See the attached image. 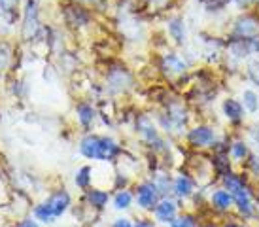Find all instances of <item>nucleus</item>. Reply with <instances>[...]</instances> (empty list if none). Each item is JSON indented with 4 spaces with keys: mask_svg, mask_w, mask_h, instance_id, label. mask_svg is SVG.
Here are the masks:
<instances>
[{
    "mask_svg": "<svg viewBox=\"0 0 259 227\" xmlns=\"http://www.w3.org/2000/svg\"><path fill=\"white\" fill-rule=\"evenodd\" d=\"M110 201H112V195H110V192H106L104 187H89L85 192V203L91 206L93 210L106 208Z\"/></svg>",
    "mask_w": 259,
    "mask_h": 227,
    "instance_id": "f3484780",
    "label": "nucleus"
},
{
    "mask_svg": "<svg viewBox=\"0 0 259 227\" xmlns=\"http://www.w3.org/2000/svg\"><path fill=\"white\" fill-rule=\"evenodd\" d=\"M133 227H157V221L153 220V218H140V220L135 221Z\"/></svg>",
    "mask_w": 259,
    "mask_h": 227,
    "instance_id": "473e14b6",
    "label": "nucleus"
},
{
    "mask_svg": "<svg viewBox=\"0 0 259 227\" xmlns=\"http://www.w3.org/2000/svg\"><path fill=\"white\" fill-rule=\"evenodd\" d=\"M184 203H180L178 199L174 197H161L155 208L151 210V218L157 221V223H163V225H168L170 221L178 216V214L184 210Z\"/></svg>",
    "mask_w": 259,
    "mask_h": 227,
    "instance_id": "9d476101",
    "label": "nucleus"
},
{
    "mask_svg": "<svg viewBox=\"0 0 259 227\" xmlns=\"http://www.w3.org/2000/svg\"><path fill=\"white\" fill-rule=\"evenodd\" d=\"M206 199H208L210 212L216 216L218 220L235 216V199L222 184H214L206 190Z\"/></svg>",
    "mask_w": 259,
    "mask_h": 227,
    "instance_id": "0eeeda50",
    "label": "nucleus"
},
{
    "mask_svg": "<svg viewBox=\"0 0 259 227\" xmlns=\"http://www.w3.org/2000/svg\"><path fill=\"white\" fill-rule=\"evenodd\" d=\"M66 21L70 23L72 27H85V25L91 23V14L83 6L74 4V6L66 10Z\"/></svg>",
    "mask_w": 259,
    "mask_h": 227,
    "instance_id": "6ab92c4d",
    "label": "nucleus"
},
{
    "mask_svg": "<svg viewBox=\"0 0 259 227\" xmlns=\"http://www.w3.org/2000/svg\"><path fill=\"white\" fill-rule=\"evenodd\" d=\"M199 4H201L202 12H206L208 15H220L229 10L233 0H199Z\"/></svg>",
    "mask_w": 259,
    "mask_h": 227,
    "instance_id": "bb28decb",
    "label": "nucleus"
},
{
    "mask_svg": "<svg viewBox=\"0 0 259 227\" xmlns=\"http://www.w3.org/2000/svg\"><path fill=\"white\" fill-rule=\"evenodd\" d=\"M38 28V8L34 0H29V6H27V12H25V38H30V36L36 32Z\"/></svg>",
    "mask_w": 259,
    "mask_h": 227,
    "instance_id": "5701e85b",
    "label": "nucleus"
},
{
    "mask_svg": "<svg viewBox=\"0 0 259 227\" xmlns=\"http://www.w3.org/2000/svg\"><path fill=\"white\" fill-rule=\"evenodd\" d=\"M93 172H95L93 167H89V165L79 167L76 170V174H74V184H76V187L81 190V192H87L91 187V184H93Z\"/></svg>",
    "mask_w": 259,
    "mask_h": 227,
    "instance_id": "b1692460",
    "label": "nucleus"
},
{
    "mask_svg": "<svg viewBox=\"0 0 259 227\" xmlns=\"http://www.w3.org/2000/svg\"><path fill=\"white\" fill-rule=\"evenodd\" d=\"M231 133H233V131H231ZM252 152H253V148L250 146V142L246 140L242 133H233V135H231L229 157L237 169H240V167L244 165L246 159L252 156Z\"/></svg>",
    "mask_w": 259,
    "mask_h": 227,
    "instance_id": "f8f14e48",
    "label": "nucleus"
},
{
    "mask_svg": "<svg viewBox=\"0 0 259 227\" xmlns=\"http://www.w3.org/2000/svg\"><path fill=\"white\" fill-rule=\"evenodd\" d=\"M222 131L223 129L220 125L212 123L210 120H199L191 123L182 140L186 142V148L189 152H210Z\"/></svg>",
    "mask_w": 259,
    "mask_h": 227,
    "instance_id": "f03ea898",
    "label": "nucleus"
},
{
    "mask_svg": "<svg viewBox=\"0 0 259 227\" xmlns=\"http://www.w3.org/2000/svg\"><path fill=\"white\" fill-rule=\"evenodd\" d=\"M220 227H242V221L238 220L237 216H229V218L220 220Z\"/></svg>",
    "mask_w": 259,
    "mask_h": 227,
    "instance_id": "7c9ffc66",
    "label": "nucleus"
},
{
    "mask_svg": "<svg viewBox=\"0 0 259 227\" xmlns=\"http://www.w3.org/2000/svg\"><path fill=\"white\" fill-rule=\"evenodd\" d=\"M79 154L91 159V161H101V163H112L123 154L121 144L114 140L112 136L99 135V133H87L79 140Z\"/></svg>",
    "mask_w": 259,
    "mask_h": 227,
    "instance_id": "f257e3e1",
    "label": "nucleus"
},
{
    "mask_svg": "<svg viewBox=\"0 0 259 227\" xmlns=\"http://www.w3.org/2000/svg\"><path fill=\"white\" fill-rule=\"evenodd\" d=\"M166 38L176 48H186L189 44V28H187L184 15H168V19H166Z\"/></svg>",
    "mask_w": 259,
    "mask_h": 227,
    "instance_id": "9b49d317",
    "label": "nucleus"
},
{
    "mask_svg": "<svg viewBox=\"0 0 259 227\" xmlns=\"http://www.w3.org/2000/svg\"><path fill=\"white\" fill-rule=\"evenodd\" d=\"M255 10H257V14H259V2H257V6H255Z\"/></svg>",
    "mask_w": 259,
    "mask_h": 227,
    "instance_id": "c9c22d12",
    "label": "nucleus"
},
{
    "mask_svg": "<svg viewBox=\"0 0 259 227\" xmlns=\"http://www.w3.org/2000/svg\"><path fill=\"white\" fill-rule=\"evenodd\" d=\"M17 227H40V225H38L34 220H25V221H21V223H19Z\"/></svg>",
    "mask_w": 259,
    "mask_h": 227,
    "instance_id": "72a5a7b5",
    "label": "nucleus"
},
{
    "mask_svg": "<svg viewBox=\"0 0 259 227\" xmlns=\"http://www.w3.org/2000/svg\"><path fill=\"white\" fill-rule=\"evenodd\" d=\"M240 170H244L246 174H248V178L252 180V184L255 187H259V152L253 149L252 156L246 159L244 165L240 167Z\"/></svg>",
    "mask_w": 259,
    "mask_h": 227,
    "instance_id": "393cba45",
    "label": "nucleus"
},
{
    "mask_svg": "<svg viewBox=\"0 0 259 227\" xmlns=\"http://www.w3.org/2000/svg\"><path fill=\"white\" fill-rule=\"evenodd\" d=\"M172 176L170 172H166V170H161V172H155L151 180L155 182V185L159 187V192L163 197H172Z\"/></svg>",
    "mask_w": 259,
    "mask_h": 227,
    "instance_id": "a878e982",
    "label": "nucleus"
},
{
    "mask_svg": "<svg viewBox=\"0 0 259 227\" xmlns=\"http://www.w3.org/2000/svg\"><path fill=\"white\" fill-rule=\"evenodd\" d=\"M242 135L250 146H252L255 152H259V118H253V120H248V123L242 129Z\"/></svg>",
    "mask_w": 259,
    "mask_h": 227,
    "instance_id": "cd10ccee",
    "label": "nucleus"
},
{
    "mask_svg": "<svg viewBox=\"0 0 259 227\" xmlns=\"http://www.w3.org/2000/svg\"><path fill=\"white\" fill-rule=\"evenodd\" d=\"M157 68L166 80H170L174 84H178L182 78H186V76L191 74V64H189V61L182 53L172 50L165 51L163 55L159 57Z\"/></svg>",
    "mask_w": 259,
    "mask_h": 227,
    "instance_id": "20e7f679",
    "label": "nucleus"
},
{
    "mask_svg": "<svg viewBox=\"0 0 259 227\" xmlns=\"http://www.w3.org/2000/svg\"><path fill=\"white\" fill-rule=\"evenodd\" d=\"M238 100L244 106V112L248 114V118H259V91L252 85H244L238 91Z\"/></svg>",
    "mask_w": 259,
    "mask_h": 227,
    "instance_id": "2eb2a0df",
    "label": "nucleus"
},
{
    "mask_svg": "<svg viewBox=\"0 0 259 227\" xmlns=\"http://www.w3.org/2000/svg\"><path fill=\"white\" fill-rule=\"evenodd\" d=\"M220 116L225 121V125L233 133H242L244 125L248 123V114L244 112V106L240 104L237 95H225L220 100Z\"/></svg>",
    "mask_w": 259,
    "mask_h": 227,
    "instance_id": "7ed1b4c3",
    "label": "nucleus"
},
{
    "mask_svg": "<svg viewBox=\"0 0 259 227\" xmlns=\"http://www.w3.org/2000/svg\"><path fill=\"white\" fill-rule=\"evenodd\" d=\"M199 190H201V187L197 184V180H195V178L191 176V172H187L186 169L178 170L172 176V197L178 199L184 205H186L187 201L193 197Z\"/></svg>",
    "mask_w": 259,
    "mask_h": 227,
    "instance_id": "1a4fd4ad",
    "label": "nucleus"
},
{
    "mask_svg": "<svg viewBox=\"0 0 259 227\" xmlns=\"http://www.w3.org/2000/svg\"><path fill=\"white\" fill-rule=\"evenodd\" d=\"M257 57H259V55H257Z\"/></svg>",
    "mask_w": 259,
    "mask_h": 227,
    "instance_id": "e433bc0d",
    "label": "nucleus"
},
{
    "mask_svg": "<svg viewBox=\"0 0 259 227\" xmlns=\"http://www.w3.org/2000/svg\"><path fill=\"white\" fill-rule=\"evenodd\" d=\"M135 203V192H131L129 187L125 190H117V192L112 195V205H114L115 210H129Z\"/></svg>",
    "mask_w": 259,
    "mask_h": 227,
    "instance_id": "4be33fe9",
    "label": "nucleus"
},
{
    "mask_svg": "<svg viewBox=\"0 0 259 227\" xmlns=\"http://www.w3.org/2000/svg\"><path fill=\"white\" fill-rule=\"evenodd\" d=\"M259 0H233V4L231 6L237 10L238 12H250V10H255V6H257Z\"/></svg>",
    "mask_w": 259,
    "mask_h": 227,
    "instance_id": "c85d7f7f",
    "label": "nucleus"
},
{
    "mask_svg": "<svg viewBox=\"0 0 259 227\" xmlns=\"http://www.w3.org/2000/svg\"><path fill=\"white\" fill-rule=\"evenodd\" d=\"M201 223L202 220L199 214L189 210V208H184L166 227H201Z\"/></svg>",
    "mask_w": 259,
    "mask_h": 227,
    "instance_id": "412c9836",
    "label": "nucleus"
},
{
    "mask_svg": "<svg viewBox=\"0 0 259 227\" xmlns=\"http://www.w3.org/2000/svg\"><path fill=\"white\" fill-rule=\"evenodd\" d=\"M225 34L238 36V38H250V40H259V14L257 10L250 12H238L229 21L227 32Z\"/></svg>",
    "mask_w": 259,
    "mask_h": 227,
    "instance_id": "423d86ee",
    "label": "nucleus"
},
{
    "mask_svg": "<svg viewBox=\"0 0 259 227\" xmlns=\"http://www.w3.org/2000/svg\"><path fill=\"white\" fill-rule=\"evenodd\" d=\"M17 4H19V0H0V12H10L14 15Z\"/></svg>",
    "mask_w": 259,
    "mask_h": 227,
    "instance_id": "c756f323",
    "label": "nucleus"
},
{
    "mask_svg": "<svg viewBox=\"0 0 259 227\" xmlns=\"http://www.w3.org/2000/svg\"><path fill=\"white\" fill-rule=\"evenodd\" d=\"M161 192H159V187L155 185L153 180H142V182H138L135 185V203L140 210H144V212H151L155 205H157L159 201H161Z\"/></svg>",
    "mask_w": 259,
    "mask_h": 227,
    "instance_id": "6e6552de",
    "label": "nucleus"
},
{
    "mask_svg": "<svg viewBox=\"0 0 259 227\" xmlns=\"http://www.w3.org/2000/svg\"><path fill=\"white\" fill-rule=\"evenodd\" d=\"M76 118H78V123L81 125L83 129H91L97 118H99V112H97V108L91 104V102H87V100H81L76 104Z\"/></svg>",
    "mask_w": 259,
    "mask_h": 227,
    "instance_id": "a211bd4d",
    "label": "nucleus"
},
{
    "mask_svg": "<svg viewBox=\"0 0 259 227\" xmlns=\"http://www.w3.org/2000/svg\"><path fill=\"white\" fill-rule=\"evenodd\" d=\"M133 225H135V221L131 220V218H125V216H121V218H115L110 227H133Z\"/></svg>",
    "mask_w": 259,
    "mask_h": 227,
    "instance_id": "2f4dec72",
    "label": "nucleus"
},
{
    "mask_svg": "<svg viewBox=\"0 0 259 227\" xmlns=\"http://www.w3.org/2000/svg\"><path fill=\"white\" fill-rule=\"evenodd\" d=\"M210 165H212V170H214L216 182H220L223 176H227L229 172L237 169L235 163L231 161L229 154H210Z\"/></svg>",
    "mask_w": 259,
    "mask_h": 227,
    "instance_id": "dca6fc26",
    "label": "nucleus"
},
{
    "mask_svg": "<svg viewBox=\"0 0 259 227\" xmlns=\"http://www.w3.org/2000/svg\"><path fill=\"white\" fill-rule=\"evenodd\" d=\"M225 38V57L233 59L237 63L244 64L252 57L259 55V40H250V38H238V36L223 34Z\"/></svg>",
    "mask_w": 259,
    "mask_h": 227,
    "instance_id": "39448f33",
    "label": "nucleus"
},
{
    "mask_svg": "<svg viewBox=\"0 0 259 227\" xmlns=\"http://www.w3.org/2000/svg\"><path fill=\"white\" fill-rule=\"evenodd\" d=\"M242 227H259L257 221H242Z\"/></svg>",
    "mask_w": 259,
    "mask_h": 227,
    "instance_id": "f704fd0d",
    "label": "nucleus"
},
{
    "mask_svg": "<svg viewBox=\"0 0 259 227\" xmlns=\"http://www.w3.org/2000/svg\"><path fill=\"white\" fill-rule=\"evenodd\" d=\"M131 87H133V76L125 66L110 68L106 76V89H110L112 93H125Z\"/></svg>",
    "mask_w": 259,
    "mask_h": 227,
    "instance_id": "ddd939ff",
    "label": "nucleus"
},
{
    "mask_svg": "<svg viewBox=\"0 0 259 227\" xmlns=\"http://www.w3.org/2000/svg\"><path fill=\"white\" fill-rule=\"evenodd\" d=\"M246 85H252L259 91V57H252L250 61H246L242 66V76Z\"/></svg>",
    "mask_w": 259,
    "mask_h": 227,
    "instance_id": "aec40b11",
    "label": "nucleus"
},
{
    "mask_svg": "<svg viewBox=\"0 0 259 227\" xmlns=\"http://www.w3.org/2000/svg\"><path fill=\"white\" fill-rule=\"evenodd\" d=\"M44 205L51 212V216L57 220V218H61L70 208L72 197H70V193L66 192V190H57V192H53L50 197L44 201Z\"/></svg>",
    "mask_w": 259,
    "mask_h": 227,
    "instance_id": "4468645a",
    "label": "nucleus"
}]
</instances>
